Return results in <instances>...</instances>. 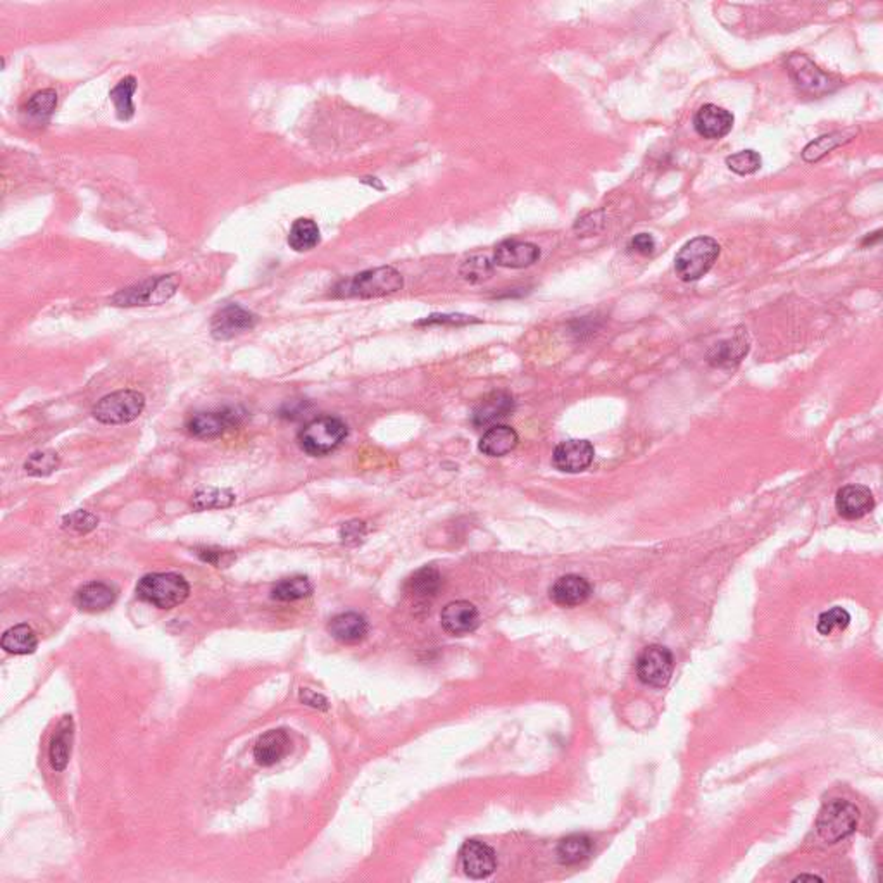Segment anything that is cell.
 I'll return each mask as SVG.
<instances>
[{"mask_svg":"<svg viewBox=\"0 0 883 883\" xmlns=\"http://www.w3.org/2000/svg\"><path fill=\"white\" fill-rule=\"evenodd\" d=\"M73 738H75V721L73 716L66 714L62 720L57 723L49 746V759L51 766L55 771H64L73 749Z\"/></svg>","mask_w":883,"mask_h":883,"instance_id":"44dd1931","label":"cell"},{"mask_svg":"<svg viewBox=\"0 0 883 883\" xmlns=\"http://www.w3.org/2000/svg\"><path fill=\"white\" fill-rule=\"evenodd\" d=\"M61 466V457L54 451H38L29 455L25 462V471L29 477H49Z\"/></svg>","mask_w":883,"mask_h":883,"instance_id":"e575fe53","label":"cell"},{"mask_svg":"<svg viewBox=\"0 0 883 883\" xmlns=\"http://www.w3.org/2000/svg\"><path fill=\"white\" fill-rule=\"evenodd\" d=\"M594 455V446L588 440H566L555 447L553 464L562 473H580L592 464Z\"/></svg>","mask_w":883,"mask_h":883,"instance_id":"4fadbf2b","label":"cell"},{"mask_svg":"<svg viewBox=\"0 0 883 883\" xmlns=\"http://www.w3.org/2000/svg\"><path fill=\"white\" fill-rule=\"evenodd\" d=\"M594 851V844L587 835H570L562 838L557 846V859L561 864L575 866L590 858Z\"/></svg>","mask_w":883,"mask_h":883,"instance_id":"f1b7e54d","label":"cell"},{"mask_svg":"<svg viewBox=\"0 0 883 883\" xmlns=\"http://www.w3.org/2000/svg\"><path fill=\"white\" fill-rule=\"evenodd\" d=\"M880 237H882V231H880V229H877L875 233H871V237H866V238L862 240V246H864V247H866V246H873V244H877V242L880 240Z\"/></svg>","mask_w":883,"mask_h":883,"instance_id":"f6af8a7d","label":"cell"},{"mask_svg":"<svg viewBox=\"0 0 883 883\" xmlns=\"http://www.w3.org/2000/svg\"><path fill=\"white\" fill-rule=\"evenodd\" d=\"M475 321L470 316H461V314H451V316H429V320L420 321V325H435V323H451V325H466Z\"/></svg>","mask_w":883,"mask_h":883,"instance_id":"7bdbcfd3","label":"cell"},{"mask_svg":"<svg viewBox=\"0 0 883 883\" xmlns=\"http://www.w3.org/2000/svg\"><path fill=\"white\" fill-rule=\"evenodd\" d=\"M246 411L240 407H223L216 411L194 412L185 429L197 438H216L227 433L228 429H237L244 423Z\"/></svg>","mask_w":883,"mask_h":883,"instance_id":"ba28073f","label":"cell"},{"mask_svg":"<svg viewBox=\"0 0 883 883\" xmlns=\"http://www.w3.org/2000/svg\"><path fill=\"white\" fill-rule=\"evenodd\" d=\"M858 821L859 811L854 804L835 799L820 811L816 829L825 842L837 844L856 832Z\"/></svg>","mask_w":883,"mask_h":883,"instance_id":"52a82bcc","label":"cell"},{"mask_svg":"<svg viewBox=\"0 0 883 883\" xmlns=\"http://www.w3.org/2000/svg\"><path fill=\"white\" fill-rule=\"evenodd\" d=\"M835 507L846 520H861L875 507V499L868 487L847 485L837 492Z\"/></svg>","mask_w":883,"mask_h":883,"instance_id":"2e32d148","label":"cell"},{"mask_svg":"<svg viewBox=\"0 0 883 883\" xmlns=\"http://www.w3.org/2000/svg\"><path fill=\"white\" fill-rule=\"evenodd\" d=\"M514 411V399L509 392L496 390L475 405L471 420L475 427H488L507 418Z\"/></svg>","mask_w":883,"mask_h":883,"instance_id":"e0dca14e","label":"cell"},{"mask_svg":"<svg viewBox=\"0 0 883 883\" xmlns=\"http://www.w3.org/2000/svg\"><path fill=\"white\" fill-rule=\"evenodd\" d=\"M858 129L856 128H846V129H837V131H832V133H827V135H821L818 138H814L812 142H809L808 146L804 147L803 151V159L812 164V162H818L821 161L827 154L849 144L854 137H856Z\"/></svg>","mask_w":883,"mask_h":883,"instance_id":"d4e9b609","label":"cell"},{"mask_svg":"<svg viewBox=\"0 0 883 883\" xmlns=\"http://www.w3.org/2000/svg\"><path fill=\"white\" fill-rule=\"evenodd\" d=\"M301 701H303L304 704L316 707V709H329V701L323 696L312 692L311 688H303L301 690Z\"/></svg>","mask_w":883,"mask_h":883,"instance_id":"ee69618b","label":"cell"},{"mask_svg":"<svg viewBox=\"0 0 883 883\" xmlns=\"http://www.w3.org/2000/svg\"><path fill=\"white\" fill-rule=\"evenodd\" d=\"M255 323H257V316L254 312L237 304H228L212 316L211 333L216 340H229L237 335L253 329Z\"/></svg>","mask_w":883,"mask_h":883,"instance_id":"8fae6325","label":"cell"},{"mask_svg":"<svg viewBox=\"0 0 883 883\" xmlns=\"http://www.w3.org/2000/svg\"><path fill=\"white\" fill-rule=\"evenodd\" d=\"M146 409V397L137 390L112 392L96 404L92 414L104 425H127L135 421Z\"/></svg>","mask_w":883,"mask_h":883,"instance_id":"8992f818","label":"cell"},{"mask_svg":"<svg viewBox=\"0 0 883 883\" xmlns=\"http://www.w3.org/2000/svg\"><path fill=\"white\" fill-rule=\"evenodd\" d=\"M403 275L392 266H381L375 270H366L359 275L342 281L337 287L338 297H359V299H377L383 296L396 294L403 288Z\"/></svg>","mask_w":883,"mask_h":883,"instance_id":"6da1fadb","label":"cell"},{"mask_svg":"<svg viewBox=\"0 0 883 883\" xmlns=\"http://www.w3.org/2000/svg\"><path fill=\"white\" fill-rule=\"evenodd\" d=\"M137 597L159 609H173L187 601L190 585L178 573H149L137 583Z\"/></svg>","mask_w":883,"mask_h":883,"instance_id":"7a4b0ae2","label":"cell"},{"mask_svg":"<svg viewBox=\"0 0 883 883\" xmlns=\"http://www.w3.org/2000/svg\"><path fill=\"white\" fill-rule=\"evenodd\" d=\"M366 535V525L362 521H349L340 529V538L346 544H359Z\"/></svg>","mask_w":883,"mask_h":883,"instance_id":"b9f144b4","label":"cell"},{"mask_svg":"<svg viewBox=\"0 0 883 883\" xmlns=\"http://www.w3.org/2000/svg\"><path fill=\"white\" fill-rule=\"evenodd\" d=\"M116 590L114 587L104 583V581H92L83 585L75 596V604L81 611L87 612H101L116 603Z\"/></svg>","mask_w":883,"mask_h":883,"instance_id":"7402d4cb","label":"cell"},{"mask_svg":"<svg viewBox=\"0 0 883 883\" xmlns=\"http://www.w3.org/2000/svg\"><path fill=\"white\" fill-rule=\"evenodd\" d=\"M631 253L640 254V255H649L656 249V240L651 233H638L635 235L629 244Z\"/></svg>","mask_w":883,"mask_h":883,"instance_id":"60d3db41","label":"cell"},{"mask_svg":"<svg viewBox=\"0 0 883 883\" xmlns=\"http://www.w3.org/2000/svg\"><path fill=\"white\" fill-rule=\"evenodd\" d=\"M747 353H749L747 333L744 329H738L730 338L718 342L707 354V361L712 368L733 370L742 362Z\"/></svg>","mask_w":883,"mask_h":883,"instance_id":"ac0fdd59","label":"cell"},{"mask_svg":"<svg viewBox=\"0 0 883 883\" xmlns=\"http://www.w3.org/2000/svg\"><path fill=\"white\" fill-rule=\"evenodd\" d=\"M99 525V518L88 511H75L71 514H68L64 520H62V527L66 530H73L76 533H88V531L96 530Z\"/></svg>","mask_w":883,"mask_h":883,"instance_id":"f35d334b","label":"cell"},{"mask_svg":"<svg viewBox=\"0 0 883 883\" xmlns=\"http://www.w3.org/2000/svg\"><path fill=\"white\" fill-rule=\"evenodd\" d=\"M604 218H603V212H590V214H585L583 218H580L575 225V229L580 233L581 237H592L596 233H599L603 228H604Z\"/></svg>","mask_w":883,"mask_h":883,"instance_id":"ab89813d","label":"cell"},{"mask_svg":"<svg viewBox=\"0 0 883 883\" xmlns=\"http://www.w3.org/2000/svg\"><path fill=\"white\" fill-rule=\"evenodd\" d=\"M851 623V614L844 607L835 606L820 614L816 629L821 635H832L833 631L846 630Z\"/></svg>","mask_w":883,"mask_h":883,"instance_id":"74e56055","label":"cell"},{"mask_svg":"<svg viewBox=\"0 0 883 883\" xmlns=\"http://www.w3.org/2000/svg\"><path fill=\"white\" fill-rule=\"evenodd\" d=\"M135 90H137V79H135V76H127L109 94L111 101H112L114 107H116V114H118V118L121 121L131 120L133 114H135V104H133Z\"/></svg>","mask_w":883,"mask_h":883,"instance_id":"4dcf8cb0","label":"cell"},{"mask_svg":"<svg viewBox=\"0 0 883 883\" xmlns=\"http://www.w3.org/2000/svg\"><path fill=\"white\" fill-rule=\"evenodd\" d=\"M787 73L797 90L801 94H806L809 97H821L827 94L835 92L842 81L838 78L825 73L820 66H816L808 55L804 54H790L785 61Z\"/></svg>","mask_w":883,"mask_h":883,"instance_id":"5b68a950","label":"cell"},{"mask_svg":"<svg viewBox=\"0 0 883 883\" xmlns=\"http://www.w3.org/2000/svg\"><path fill=\"white\" fill-rule=\"evenodd\" d=\"M592 594V585L580 575H566L555 580L551 587V599L561 607H577L583 604Z\"/></svg>","mask_w":883,"mask_h":883,"instance_id":"ffe728a7","label":"cell"},{"mask_svg":"<svg viewBox=\"0 0 883 883\" xmlns=\"http://www.w3.org/2000/svg\"><path fill=\"white\" fill-rule=\"evenodd\" d=\"M459 859H461V866H462L464 873L471 879H477V880L490 877L497 866L494 849L488 847L487 844L479 842V840H468L461 847Z\"/></svg>","mask_w":883,"mask_h":883,"instance_id":"5bb4252c","label":"cell"},{"mask_svg":"<svg viewBox=\"0 0 883 883\" xmlns=\"http://www.w3.org/2000/svg\"><path fill=\"white\" fill-rule=\"evenodd\" d=\"M540 247L531 242L521 240H504L496 247L494 262L501 268L509 270H523L533 266L540 259Z\"/></svg>","mask_w":883,"mask_h":883,"instance_id":"9a60e30c","label":"cell"},{"mask_svg":"<svg viewBox=\"0 0 883 883\" xmlns=\"http://www.w3.org/2000/svg\"><path fill=\"white\" fill-rule=\"evenodd\" d=\"M312 592V585L305 577H292L278 581L273 588V599L281 603H294L309 597Z\"/></svg>","mask_w":883,"mask_h":883,"instance_id":"836d02e7","label":"cell"},{"mask_svg":"<svg viewBox=\"0 0 883 883\" xmlns=\"http://www.w3.org/2000/svg\"><path fill=\"white\" fill-rule=\"evenodd\" d=\"M178 281L175 275L170 277L151 278L127 290H121L112 297L116 305H152L170 301L177 292Z\"/></svg>","mask_w":883,"mask_h":883,"instance_id":"9c48e42d","label":"cell"},{"mask_svg":"<svg viewBox=\"0 0 883 883\" xmlns=\"http://www.w3.org/2000/svg\"><path fill=\"white\" fill-rule=\"evenodd\" d=\"M440 621L444 630L451 635L471 633L479 627V609L468 601H455L442 609Z\"/></svg>","mask_w":883,"mask_h":883,"instance_id":"d6986e66","label":"cell"},{"mask_svg":"<svg viewBox=\"0 0 883 883\" xmlns=\"http://www.w3.org/2000/svg\"><path fill=\"white\" fill-rule=\"evenodd\" d=\"M727 166L738 177H749L762 168V157L759 155V152L753 149L735 152L727 157Z\"/></svg>","mask_w":883,"mask_h":883,"instance_id":"d590c367","label":"cell"},{"mask_svg":"<svg viewBox=\"0 0 883 883\" xmlns=\"http://www.w3.org/2000/svg\"><path fill=\"white\" fill-rule=\"evenodd\" d=\"M673 654L662 646L646 647L637 659V677L649 687L662 688L673 675Z\"/></svg>","mask_w":883,"mask_h":883,"instance_id":"30bf717a","label":"cell"},{"mask_svg":"<svg viewBox=\"0 0 883 883\" xmlns=\"http://www.w3.org/2000/svg\"><path fill=\"white\" fill-rule=\"evenodd\" d=\"M735 118L732 112L716 104H704L694 116V129L706 140H720L732 131Z\"/></svg>","mask_w":883,"mask_h":883,"instance_id":"7c38bea8","label":"cell"},{"mask_svg":"<svg viewBox=\"0 0 883 883\" xmlns=\"http://www.w3.org/2000/svg\"><path fill=\"white\" fill-rule=\"evenodd\" d=\"M55 107H57L55 90L46 88V90H40L29 97V101L26 102L25 112L28 114V118H31L35 121L47 123L51 120Z\"/></svg>","mask_w":883,"mask_h":883,"instance_id":"1f68e13d","label":"cell"},{"mask_svg":"<svg viewBox=\"0 0 883 883\" xmlns=\"http://www.w3.org/2000/svg\"><path fill=\"white\" fill-rule=\"evenodd\" d=\"M347 425L333 416L309 421L299 433V446L305 454L321 457L337 451L347 438Z\"/></svg>","mask_w":883,"mask_h":883,"instance_id":"277c9868","label":"cell"},{"mask_svg":"<svg viewBox=\"0 0 883 883\" xmlns=\"http://www.w3.org/2000/svg\"><path fill=\"white\" fill-rule=\"evenodd\" d=\"M0 646L9 654L25 656V654H33L37 651L38 638H37V633H35V630L29 625L21 623V625H16V627L9 629V630L2 635Z\"/></svg>","mask_w":883,"mask_h":883,"instance_id":"83f0119b","label":"cell"},{"mask_svg":"<svg viewBox=\"0 0 883 883\" xmlns=\"http://www.w3.org/2000/svg\"><path fill=\"white\" fill-rule=\"evenodd\" d=\"M721 254V246L711 237H696L681 247L675 257V273L685 283L697 281L712 270Z\"/></svg>","mask_w":883,"mask_h":883,"instance_id":"3957f363","label":"cell"},{"mask_svg":"<svg viewBox=\"0 0 883 883\" xmlns=\"http://www.w3.org/2000/svg\"><path fill=\"white\" fill-rule=\"evenodd\" d=\"M520 437L516 429L507 425H494L487 429L479 440V453L488 457H503L516 449Z\"/></svg>","mask_w":883,"mask_h":883,"instance_id":"603a6c76","label":"cell"},{"mask_svg":"<svg viewBox=\"0 0 883 883\" xmlns=\"http://www.w3.org/2000/svg\"><path fill=\"white\" fill-rule=\"evenodd\" d=\"M494 270H496V262L488 255L477 254L461 264L459 275L468 283L477 285V283H483V281L490 279L494 275Z\"/></svg>","mask_w":883,"mask_h":883,"instance_id":"d6a6232c","label":"cell"},{"mask_svg":"<svg viewBox=\"0 0 883 883\" xmlns=\"http://www.w3.org/2000/svg\"><path fill=\"white\" fill-rule=\"evenodd\" d=\"M290 738L285 730H270L257 738L254 746V759L261 766H273L287 754Z\"/></svg>","mask_w":883,"mask_h":883,"instance_id":"cb8c5ba5","label":"cell"},{"mask_svg":"<svg viewBox=\"0 0 883 883\" xmlns=\"http://www.w3.org/2000/svg\"><path fill=\"white\" fill-rule=\"evenodd\" d=\"M440 587H442V575L438 573V570L425 566L418 570L411 579H407L405 594L418 603H429L431 599H435Z\"/></svg>","mask_w":883,"mask_h":883,"instance_id":"484cf974","label":"cell"},{"mask_svg":"<svg viewBox=\"0 0 883 883\" xmlns=\"http://www.w3.org/2000/svg\"><path fill=\"white\" fill-rule=\"evenodd\" d=\"M329 631L338 642L355 644L366 637L368 621L357 612H342L329 621Z\"/></svg>","mask_w":883,"mask_h":883,"instance_id":"4316f807","label":"cell"},{"mask_svg":"<svg viewBox=\"0 0 883 883\" xmlns=\"http://www.w3.org/2000/svg\"><path fill=\"white\" fill-rule=\"evenodd\" d=\"M320 242H321V231L312 220L299 218L294 221L288 233V246L296 253L312 251Z\"/></svg>","mask_w":883,"mask_h":883,"instance_id":"f546056e","label":"cell"},{"mask_svg":"<svg viewBox=\"0 0 883 883\" xmlns=\"http://www.w3.org/2000/svg\"><path fill=\"white\" fill-rule=\"evenodd\" d=\"M804 880H820L818 877H808V875H801L796 879V882H804Z\"/></svg>","mask_w":883,"mask_h":883,"instance_id":"bcb514c9","label":"cell"},{"mask_svg":"<svg viewBox=\"0 0 883 883\" xmlns=\"http://www.w3.org/2000/svg\"><path fill=\"white\" fill-rule=\"evenodd\" d=\"M235 503V496L225 488H203L194 496L192 504L197 511L223 509Z\"/></svg>","mask_w":883,"mask_h":883,"instance_id":"8d00e7d4","label":"cell"}]
</instances>
